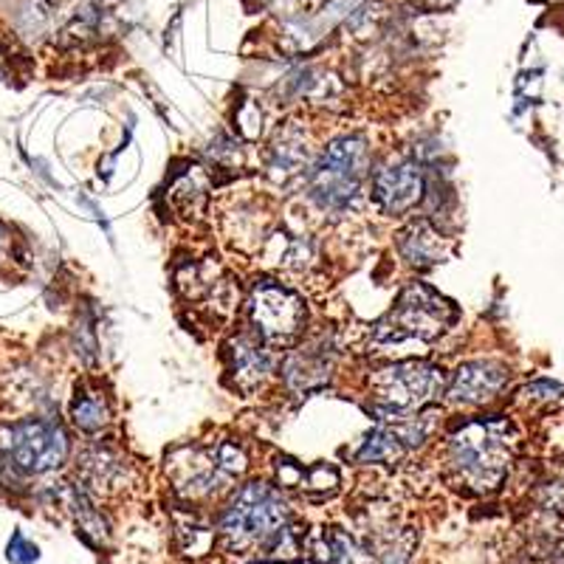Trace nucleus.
Returning a JSON list of instances; mask_svg holds the SVG:
<instances>
[{
    "label": "nucleus",
    "instance_id": "1",
    "mask_svg": "<svg viewBox=\"0 0 564 564\" xmlns=\"http://www.w3.org/2000/svg\"><path fill=\"white\" fill-rule=\"evenodd\" d=\"M517 432L508 417H471L449 435V468L471 494H494L506 482Z\"/></svg>",
    "mask_w": 564,
    "mask_h": 564
},
{
    "label": "nucleus",
    "instance_id": "2",
    "mask_svg": "<svg viewBox=\"0 0 564 564\" xmlns=\"http://www.w3.org/2000/svg\"><path fill=\"white\" fill-rule=\"evenodd\" d=\"M289 502L265 482H249L235 494V500L220 517V539L231 553L263 551L271 539L289 525Z\"/></svg>",
    "mask_w": 564,
    "mask_h": 564
},
{
    "label": "nucleus",
    "instance_id": "3",
    "mask_svg": "<svg viewBox=\"0 0 564 564\" xmlns=\"http://www.w3.org/2000/svg\"><path fill=\"white\" fill-rule=\"evenodd\" d=\"M370 173V148L361 135L330 141L311 170V198L325 212L350 209Z\"/></svg>",
    "mask_w": 564,
    "mask_h": 564
},
{
    "label": "nucleus",
    "instance_id": "4",
    "mask_svg": "<svg viewBox=\"0 0 564 564\" xmlns=\"http://www.w3.org/2000/svg\"><path fill=\"white\" fill-rule=\"evenodd\" d=\"M455 316V305L446 296L423 282H410L390 314L376 325L372 339L379 345H401L406 339L435 341L449 330Z\"/></svg>",
    "mask_w": 564,
    "mask_h": 564
},
{
    "label": "nucleus",
    "instance_id": "5",
    "mask_svg": "<svg viewBox=\"0 0 564 564\" xmlns=\"http://www.w3.org/2000/svg\"><path fill=\"white\" fill-rule=\"evenodd\" d=\"M170 475L184 497H215L243 477L246 455L235 443L218 446H189L170 455Z\"/></svg>",
    "mask_w": 564,
    "mask_h": 564
},
{
    "label": "nucleus",
    "instance_id": "6",
    "mask_svg": "<svg viewBox=\"0 0 564 564\" xmlns=\"http://www.w3.org/2000/svg\"><path fill=\"white\" fill-rule=\"evenodd\" d=\"M372 395L384 415L412 417L415 412L426 410L446 387V376L441 367H432L426 361H404V365L384 367L370 376Z\"/></svg>",
    "mask_w": 564,
    "mask_h": 564
},
{
    "label": "nucleus",
    "instance_id": "7",
    "mask_svg": "<svg viewBox=\"0 0 564 564\" xmlns=\"http://www.w3.org/2000/svg\"><path fill=\"white\" fill-rule=\"evenodd\" d=\"M0 449L23 475H48L68 457V437L52 421H20L0 430Z\"/></svg>",
    "mask_w": 564,
    "mask_h": 564
},
{
    "label": "nucleus",
    "instance_id": "8",
    "mask_svg": "<svg viewBox=\"0 0 564 564\" xmlns=\"http://www.w3.org/2000/svg\"><path fill=\"white\" fill-rule=\"evenodd\" d=\"M249 319L263 345H291L308 319L300 294L274 280H257L249 294Z\"/></svg>",
    "mask_w": 564,
    "mask_h": 564
},
{
    "label": "nucleus",
    "instance_id": "9",
    "mask_svg": "<svg viewBox=\"0 0 564 564\" xmlns=\"http://www.w3.org/2000/svg\"><path fill=\"white\" fill-rule=\"evenodd\" d=\"M372 198L387 215H404L423 198V173L415 161H390L372 175Z\"/></svg>",
    "mask_w": 564,
    "mask_h": 564
},
{
    "label": "nucleus",
    "instance_id": "10",
    "mask_svg": "<svg viewBox=\"0 0 564 564\" xmlns=\"http://www.w3.org/2000/svg\"><path fill=\"white\" fill-rule=\"evenodd\" d=\"M508 387V367L491 359H477L460 365L449 384V398L457 404L480 406L494 401Z\"/></svg>",
    "mask_w": 564,
    "mask_h": 564
},
{
    "label": "nucleus",
    "instance_id": "11",
    "mask_svg": "<svg viewBox=\"0 0 564 564\" xmlns=\"http://www.w3.org/2000/svg\"><path fill=\"white\" fill-rule=\"evenodd\" d=\"M401 426H376L367 435L365 446L359 449L361 463H395L406 455L410 449L421 446L423 437L430 435L426 423H417L412 417H398Z\"/></svg>",
    "mask_w": 564,
    "mask_h": 564
},
{
    "label": "nucleus",
    "instance_id": "12",
    "mask_svg": "<svg viewBox=\"0 0 564 564\" xmlns=\"http://www.w3.org/2000/svg\"><path fill=\"white\" fill-rule=\"evenodd\" d=\"M325 339L308 341L305 347H300L296 352H291L289 361H285V384L294 392H311L316 387H322L334 370V352Z\"/></svg>",
    "mask_w": 564,
    "mask_h": 564
},
{
    "label": "nucleus",
    "instance_id": "13",
    "mask_svg": "<svg viewBox=\"0 0 564 564\" xmlns=\"http://www.w3.org/2000/svg\"><path fill=\"white\" fill-rule=\"evenodd\" d=\"M443 246H446V240L430 220H415L398 235V251L404 254L406 263L417 265V269H430V265L441 263L443 254H446Z\"/></svg>",
    "mask_w": 564,
    "mask_h": 564
},
{
    "label": "nucleus",
    "instance_id": "14",
    "mask_svg": "<svg viewBox=\"0 0 564 564\" xmlns=\"http://www.w3.org/2000/svg\"><path fill=\"white\" fill-rule=\"evenodd\" d=\"M280 486L296 488L302 497L319 502L339 491V471H336L334 466H327V463L302 468L296 466V463L285 460V466L280 463Z\"/></svg>",
    "mask_w": 564,
    "mask_h": 564
},
{
    "label": "nucleus",
    "instance_id": "15",
    "mask_svg": "<svg viewBox=\"0 0 564 564\" xmlns=\"http://www.w3.org/2000/svg\"><path fill=\"white\" fill-rule=\"evenodd\" d=\"M231 370H235V379L243 390L260 384L271 370V356L263 341L260 345L251 339L231 341Z\"/></svg>",
    "mask_w": 564,
    "mask_h": 564
},
{
    "label": "nucleus",
    "instance_id": "16",
    "mask_svg": "<svg viewBox=\"0 0 564 564\" xmlns=\"http://www.w3.org/2000/svg\"><path fill=\"white\" fill-rule=\"evenodd\" d=\"M271 175L276 181H289L308 167V148H305V135L300 130H285L271 148Z\"/></svg>",
    "mask_w": 564,
    "mask_h": 564
},
{
    "label": "nucleus",
    "instance_id": "17",
    "mask_svg": "<svg viewBox=\"0 0 564 564\" xmlns=\"http://www.w3.org/2000/svg\"><path fill=\"white\" fill-rule=\"evenodd\" d=\"M70 421L85 435H97L108 426L110 404L99 390H79L70 404Z\"/></svg>",
    "mask_w": 564,
    "mask_h": 564
},
{
    "label": "nucleus",
    "instance_id": "18",
    "mask_svg": "<svg viewBox=\"0 0 564 564\" xmlns=\"http://www.w3.org/2000/svg\"><path fill=\"white\" fill-rule=\"evenodd\" d=\"M322 547H325V564H372V553L345 533L341 528H325L322 533Z\"/></svg>",
    "mask_w": 564,
    "mask_h": 564
},
{
    "label": "nucleus",
    "instance_id": "19",
    "mask_svg": "<svg viewBox=\"0 0 564 564\" xmlns=\"http://www.w3.org/2000/svg\"><path fill=\"white\" fill-rule=\"evenodd\" d=\"M415 545H417L415 528H401V531H392L390 536H387L384 545H381L379 564H410Z\"/></svg>",
    "mask_w": 564,
    "mask_h": 564
},
{
    "label": "nucleus",
    "instance_id": "20",
    "mask_svg": "<svg viewBox=\"0 0 564 564\" xmlns=\"http://www.w3.org/2000/svg\"><path fill=\"white\" fill-rule=\"evenodd\" d=\"M40 558L37 545H32L23 533H14L9 542V562L14 564H34Z\"/></svg>",
    "mask_w": 564,
    "mask_h": 564
},
{
    "label": "nucleus",
    "instance_id": "21",
    "mask_svg": "<svg viewBox=\"0 0 564 564\" xmlns=\"http://www.w3.org/2000/svg\"><path fill=\"white\" fill-rule=\"evenodd\" d=\"M59 3H63V0H29L23 20H26L29 26H40V23H45V20L52 18L54 9H57Z\"/></svg>",
    "mask_w": 564,
    "mask_h": 564
},
{
    "label": "nucleus",
    "instance_id": "22",
    "mask_svg": "<svg viewBox=\"0 0 564 564\" xmlns=\"http://www.w3.org/2000/svg\"><path fill=\"white\" fill-rule=\"evenodd\" d=\"M558 392H562V387L558 384H551V381H536V384L528 387L525 395L533 398V401H553Z\"/></svg>",
    "mask_w": 564,
    "mask_h": 564
},
{
    "label": "nucleus",
    "instance_id": "23",
    "mask_svg": "<svg viewBox=\"0 0 564 564\" xmlns=\"http://www.w3.org/2000/svg\"><path fill=\"white\" fill-rule=\"evenodd\" d=\"M0 243H3V229H0Z\"/></svg>",
    "mask_w": 564,
    "mask_h": 564
}]
</instances>
